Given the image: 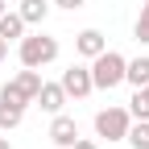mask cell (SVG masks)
Here are the masks:
<instances>
[{"instance_id":"obj_1","label":"cell","mask_w":149,"mask_h":149,"mask_svg":"<svg viewBox=\"0 0 149 149\" xmlns=\"http://www.w3.org/2000/svg\"><path fill=\"white\" fill-rule=\"evenodd\" d=\"M124 70H128V58L116 50H104L91 58V83H95V91H112L124 83Z\"/></svg>"},{"instance_id":"obj_2","label":"cell","mask_w":149,"mask_h":149,"mask_svg":"<svg viewBox=\"0 0 149 149\" xmlns=\"http://www.w3.org/2000/svg\"><path fill=\"white\" fill-rule=\"evenodd\" d=\"M17 54H21V66H50L58 58V37L50 33H25L21 42H17Z\"/></svg>"},{"instance_id":"obj_3","label":"cell","mask_w":149,"mask_h":149,"mask_svg":"<svg viewBox=\"0 0 149 149\" xmlns=\"http://www.w3.org/2000/svg\"><path fill=\"white\" fill-rule=\"evenodd\" d=\"M128 124H133L128 108H100L95 112V137H104L108 145H120L128 137Z\"/></svg>"},{"instance_id":"obj_4","label":"cell","mask_w":149,"mask_h":149,"mask_svg":"<svg viewBox=\"0 0 149 149\" xmlns=\"http://www.w3.org/2000/svg\"><path fill=\"white\" fill-rule=\"evenodd\" d=\"M58 83H62V91H66V100H87L91 91H95V83H91V66H79V62L66 66Z\"/></svg>"},{"instance_id":"obj_5","label":"cell","mask_w":149,"mask_h":149,"mask_svg":"<svg viewBox=\"0 0 149 149\" xmlns=\"http://www.w3.org/2000/svg\"><path fill=\"white\" fill-rule=\"evenodd\" d=\"M50 141L58 149H70L74 141H79V124H74V116H66V112H58V116L50 120Z\"/></svg>"},{"instance_id":"obj_6","label":"cell","mask_w":149,"mask_h":149,"mask_svg":"<svg viewBox=\"0 0 149 149\" xmlns=\"http://www.w3.org/2000/svg\"><path fill=\"white\" fill-rule=\"evenodd\" d=\"M37 104H42V112L58 116V112L66 108V91H62V83H42V91H37Z\"/></svg>"},{"instance_id":"obj_7","label":"cell","mask_w":149,"mask_h":149,"mask_svg":"<svg viewBox=\"0 0 149 149\" xmlns=\"http://www.w3.org/2000/svg\"><path fill=\"white\" fill-rule=\"evenodd\" d=\"M74 50H79L83 58H95V54H104V50H108V37H104L100 29H83L79 37H74Z\"/></svg>"},{"instance_id":"obj_8","label":"cell","mask_w":149,"mask_h":149,"mask_svg":"<svg viewBox=\"0 0 149 149\" xmlns=\"http://www.w3.org/2000/svg\"><path fill=\"white\" fill-rule=\"evenodd\" d=\"M13 83L21 87V95H25V100L33 104V100H37V91H42V83H46V79H42V70H37V66H25V70L17 74Z\"/></svg>"},{"instance_id":"obj_9","label":"cell","mask_w":149,"mask_h":149,"mask_svg":"<svg viewBox=\"0 0 149 149\" xmlns=\"http://www.w3.org/2000/svg\"><path fill=\"white\" fill-rule=\"evenodd\" d=\"M25 17L21 13H0V37H4V42H21L25 37Z\"/></svg>"},{"instance_id":"obj_10","label":"cell","mask_w":149,"mask_h":149,"mask_svg":"<svg viewBox=\"0 0 149 149\" xmlns=\"http://www.w3.org/2000/svg\"><path fill=\"white\" fill-rule=\"evenodd\" d=\"M25 17V25H42L50 17V0H21V8H17Z\"/></svg>"},{"instance_id":"obj_11","label":"cell","mask_w":149,"mask_h":149,"mask_svg":"<svg viewBox=\"0 0 149 149\" xmlns=\"http://www.w3.org/2000/svg\"><path fill=\"white\" fill-rule=\"evenodd\" d=\"M21 120H25V108L21 104H4L0 100V133H13Z\"/></svg>"},{"instance_id":"obj_12","label":"cell","mask_w":149,"mask_h":149,"mask_svg":"<svg viewBox=\"0 0 149 149\" xmlns=\"http://www.w3.org/2000/svg\"><path fill=\"white\" fill-rule=\"evenodd\" d=\"M124 83H133V87H149V58H133V62H128Z\"/></svg>"},{"instance_id":"obj_13","label":"cell","mask_w":149,"mask_h":149,"mask_svg":"<svg viewBox=\"0 0 149 149\" xmlns=\"http://www.w3.org/2000/svg\"><path fill=\"white\" fill-rule=\"evenodd\" d=\"M128 116H133V120H149V91H145V87L133 91V100H128Z\"/></svg>"},{"instance_id":"obj_14","label":"cell","mask_w":149,"mask_h":149,"mask_svg":"<svg viewBox=\"0 0 149 149\" xmlns=\"http://www.w3.org/2000/svg\"><path fill=\"white\" fill-rule=\"evenodd\" d=\"M133 149H149V120H133L128 124V137H124Z\"/></svg>"},{"instance_id":"obj_15","label":"cell","mask_w":149,"mask_h":149,"mask_svg":"<svg viewBox=\"0 0 149 149\" xmlns=\"http://www.w3.org/2000/svg\"><path fill=\"white\" fill-rule=\"evenodd\" d=\"M0 100H4V104H21V108H29V100L21 95V87H17V83H4V87H0Z\"/></svg>"},{"instance_id":"obj_16","label":"cell","mask_w":149,"mask_h":149,"mask_svg":"<svg viewBox=\"0 0 149 149\" xmlns=\"http://www.w3.org/2000/svg\"><path fill=\"white\" fill-rule=\"evenodd\" d=\"M133 37L141 46H149V8H141V17H137V25H133Z\"/></svg>"},{"instance_id":"obj_17","label":"cell","mask_w":149,"mask_h":149,"mask_svg":"<svg viewBox=\"0 0 149 149\" xmlns=\"http://www.w3.org/2000/svg\"><path fill=\"white\" fill-rule=\"evenodd\" d=\"M50 4H58V8H66V13H74V8H83L87 0H50Z\"/></svg>"},{"instance_id":"obj_18","label":"cell","mask_w":149,"mask_h":149,"mask_svg":"<svg viewBox=\"0 0 149 149\" xmlns=\"http://www.w3.org/2000/svg\"><path fill=\"white\" fill-rule=\"evenodd\" d=\"M70 149H100V145H95V141H87V137H79V141L70 145Z\"/></svg>"},{"instance_id":"obj_19","label":"cell","mask_w":149,"mask_h":149,"mask_svg":"<svg viewBox=\"0 0 149 149\" xmlns=\"http://www.w3.org/2000/svg\"><path fill=\"white\" fill-rule=\"evenodd\" d=\"M4 58H8V42L0 37V62H4Z\"/></svg>"},{"instance_id":"obj_20","label":"cell","mask_w":149,"mask_h":149,"mask_svg":"<svg viewBox=\"0 0 149 149\" xmlns=\"http://www.w3.org/2000/svg\"><path fill=\"white\" fill-rule=\"evenodd\" d=\"M0 149H13V145H8V141H4V137H0Z\"/></svg>"},{"instance_id":"obj_21","label":"cell","mask_w":149,"mask_h":149,"mask_svg":"<svg viewBox=\"0 0 149 149\" xmlns=\"http://www.w3.org/2000/svg\"><path fill=\"white\" fill-rule=\"evenodd\" d=\"M0 13H8V4H4V0H0Z\"/></svg>"},{"instance_id":"obj_22","label":"cell","mask_w":149,"mask_h":149,"mask_svg":"<svg viewBox=\"0 0 149 149\" xmlns=\"http://www.w3.org/2000/svg\"><path fill=\"white\" fill-rule=\"evenodd\" d=\"M145 8H149V0H145Z\"/></svg>"},{"instance_id":"obj_23","label":"cell","mask_w":149,"mask_h":149,"mask_svg":"<svg viewBox=\"0 0 149 149\" xmlns=\"http://www.w3.org/2000/svg\"><path fill=\"white\" fill-rule=\"evenodd\" d=\"M108 149H116V145H108Z\"/></svg>"},{"instance_id":"obj_24","label":"cell","mask_w":149,"mask_h":149,"mask_svg":"<svg viewBox=\"0 0 149 149\" xmlns=\"http://www.w3.org/2000/svg\"><path fill=\"white\" fill-rule=\"evenodd\" d=\"M145 91H149V87H145Z\"/></svg>"}]
</instances>
